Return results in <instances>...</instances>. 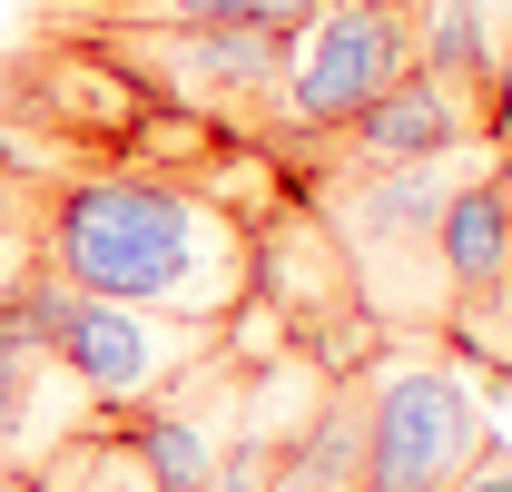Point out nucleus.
Wrapping results in <instances>:
<instances>
[{
    "instance_id": "1",
    "label": "nucleus",
    "mask_w": 512,
    "mask_h": 492,
    "mask_svg": "<svg viewBox=\"0 0 512 492\" xmlns=\"http://www.w3.org/2000/svg\"><path fill=\"white\" fill-rule=\"evenodd\" d=\"M30 256L60 266L79 296L158 306L197 335H227L256 286V217L168 168H79L40 187Z\"/></svg>"
},
{
    "instance_id": "2",
    "label": "nucleus",
    "mask_w": 512,
    "mask_h": 492,
    "mask_svg": "<svg viewBox=\"0 0 512 492\" xmlns=\"http://www.w3.org/2000/svg\"><path fill=\"white\" fill-rule=\"evenodd\" d=\"M493 453L473 365L444 345H394L365 365V473L355 492H444Z\"/></svg>"
},
{
    "instance_id": "3",
    "label": "nucleus",
    "mask_w": 512,
    "mask_h": 492,
    "mask_svg": "<svg viewBox=\"0 0 512 492\" xmlns=\"http://www.w3.org/2000/svg\"><path fill=\"white\" fill-rule=\"evenodd\" d=\"M404 69H414V0H325L316 20L286 40L276 128L266 138H325L365 99H384Z\"/></svg>"
},
{
    "instance_id": "4",
    "label": "nucleus",
    "mask_w": 512,
    "mask_h": 492,
    "mask_svg": "<svg viewBox=\"0 0 512 492\" xmlns=\"http://www.w3.org/2000/svg\"><path fill=\"white\" fill-rule=\"evenodd\" d=\"M434 276H444L453 306L503 296V276H512V178H503V148L444 197V217H434Z\"/></svg>"
},
{
    "instance_id": "5",
    "label": "nucleus",
    "mask_w": 512,
    "mask_h": 492,
    "mask_svg": "<svg viewBox=\"0 0 512 492\" xmlns=\"http://www.w3.org/2000/svg\"><path fill=\"white\" fill-rule=\"evenodd\" d=\"M89 424H99V404L60 374V355L0 335V463H40V453H60L69 433H89Z\"/></svg>"
},
{
    "instance_id": "6",
    "label": "nucleus",
    "mask_w": 512,
    "mask_h": 492,
    "mask_svg": "<svg viewBox=\"0 0 512 492\" xmlns=\"http://www.w3.org/2000/svg\"><path fill=\"white\" fill-rule=\"evenodd\" d=\"M493 148H512V30L493 40Z\"/></svg>"
},
{
    "instance_id": "7",
    "label": "nucleus",
    "mask_w": 512,
    "mask_h": 492,
    "mask_svg": "<svg viewBox=\"0 0 512 492\" xmlns=\"http://www.w3.org/2000/svg\"><path fill=\"white\" fill-rule=\"evenodd\" d=\"M444 492H512V463H493V453H483V463H473L463 483H444Z\"/></svg>"
},
{
    "instance_id": "8",
    "label": "nucleus",
    "mask_w": 512,
    "mask_h": 492,
    "mask_svg": "<svg viewBox=\"0 0 512 492\" xmlns=\"http://www.w3.org/2000/svg\"><path fill=\"white\" fill-rule=\"evenodd\" d=\"M0 227H20V237H30V197H20V178H10V168H0Z\"/></svg>"
},
{
    "instance_id": "9",
    "label": "nucleus",
    "mask_w": 512,
    "mask_h": 492,
    "mask_svg": "<svg viewBox=\"0 0 512 492\" xmlns=\"http://www.w3.org/2000/svg\"><path fill=\"white\" fill-rule=\"evenodd\" d=\"M20 266H30V237H20V227H0V296H10V276H20Z\"/></svg>"
},
{
    "instance_id": "10",
    "label": "nucleus",
    "mask_w": 512,
    "mask_h": 492,
    "mask_svg": "<svg viewBox=\"0 0 512 492\" xmlns=\"http://www.w3.org/2000/svg\"><path fill=\"white\" fill-rule=\"evenodd\" d=\"M0 492H50V483H40L30 463H0Z\"/></svg>"
},
{
    "instance_id": "11",
    "label": "nucleus",
    "mask_w": 512,
    "mask_h": 492,
    "mask_svg": "<svg viewBox=\"0 0 512 492\" xmlns=\"http://www.w3.org/2000/svg\"><path fill=\"white\" fill-rule=\"evenodd\" d=\"M503 178H512V148H503ZM503 296H512V276H503Z\"/></svg>"
}]
</instances>
